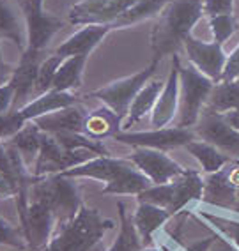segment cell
Listing matches in <instances>:
<instances>
[{
  "mask_svg": "<svg viewBox=\"0 0 239 251\" xmlns=\"http://www.w3.org/2000/svg\"><path fill=\"white\" fill-rule=\"evenodd\" d=\"M204 18V0H168L151 32L153 58L179 55L188 36Z\"/></svg>",
  "mask_w": 239,
  "mask_h": 251,
  "instance_id": "6da1fadb",
  "label": "cell"
},
{
  "mask_svg": "<svg viewBox=\"0 0 239 251\" xmlns=\"http://www.w3.org/2000/svg\"><path fill=\"white\" fill-rule=\"evenodd\" d=\"M60 175L69 179H94L105 182L103 195H135L151 188L153 184L130 159L112 156H96L89 161L73 166Z\"/></svg>",
  "mask_w": 239,
  "mask_h": 251,
  "instance_id": "7a4b0ae2",
  "label": "cell"
},
{
  "mask_svg": "<svg viewBox=\"0 0 239 251\" xmlns=\"http://www.w3.org/2000/svg\"><path fill=\"white\" fill-rule=\"evenodd\" d=\"M112 228L113 221L98 209L81 205L73 220L55 228L53 237L43 251H92Z\"/></svg>",
  "mask_w": 239,
  "mask_h": 251,
  "instance_id": "3957f363",
  "label": "cell"
},
{
  "mask_svg": "<svg viewBox=\"0 0 239 251\" xmlns=\"http://www.w3.org/2000/svg\"><path fill=\"white\" fill-rule=\"evenodd\" d=\"M204 191V177L197 170H185L176 179L167 184H153L151 188L136 197L138 202H147L153 205L163 207L176 216L186 211V207L199 203L202 200Z\"/></svg>",
  "mask_w": 239,
  "mask_h": 251,
  "instance_id": "277c9868",
  "label": "cell"
},
{
  "mask_svg": "<svg viewBox=\"0 0 239 251\" xmlns=\"http://www.w3.org/2000/svg\"><path fill=\"white\" fill-rule=\"evenodd\" d=\"M214 81L204 76L191 66H179V112L176 117L177 127H193L206 110Z\"/></svg>",
  "mask_w": 239,
  "mask_h": 251,
  "instance_id": "5b68a950",
  "label": "cell"
},
{
  "mask_svg": "<svg viewBox=\"0 0 239 251\" xmlns=\"http://www.w3.org/2000/svg\"><path fill=\"white\" fill-rule=\"evenodd\" d=\"M32 188L39 191L50 203L52 211L57 218V226L68 223L78 214L81 209V195L78 184L75 179L64 177V175H46V177H36L32 182Z\"/></svg>",
  "mask_w": 239,
  "mask_h": 251,
  "instance_id": "8992f818",
  "label": "cell"
},
{
  "mask_svg": "<svg viewBox=\"0 0 239 251\" xmlns=\"http://www.w3.org/2000/svg\"><path fill=\"white\" fill-rule=\"evenodd\" d=\"M159 62H161V60L153 58L151 64L145 69L135 73V75H131V76H124V78H119V80L110 81L108 85L101 87V89L94 90V92H90V98L100 99L105 106H108L112 112H115L121 117V121H124V117H126L128 110H130L131 103H133V99L136 98V94L144 89V85L151 78L156 76Z\"/></svg>",
  "mask_w": 239,
  "mask_h": 251,
  "instance_id": "52a82bcc",
  "label": "cell"
},
{
  "mask_svg": "<svg viewBox=\"0 0 239 251\" xmlns=\"http://www.w3.org/2000/svg\"><path fill=\"white\" fill-rule=\"evenodd\" d=\"M20 228L27 241L28 251H43L53 237L57 218L46 198L30 186L27 212L20 220Z\"/></svg>",
  "mask_w": 239,
  "mask_h": 251,
  "instance_id": "ba28073f",
  "label": "cell"
},
{
  "mask_svg": "<svg viewBox=\"0 0 239 251\" xmlns=\"http://www.w3.org/2000/svg\"><path fill=\"white\" fill-rule=\"evenodd\" d=\"M98 154L90 151H68L57 142L53 135L43 131V140H41V151L39 156L34 165V177H46V175H57L62 172L69 170L73 166H78L81 163L89 161Z\"/></svg>",
  "mask_w": 239,
  "mask_h": 251,
  "instance_id": "9c48e42d",
  "label": "cell"
},
{
  "mask_svg": "<svg viewBox=\"0 0 239 251\" xmlns=\"http://www.w3.org/2000/svg\"><path fill=\"white\" fill-rule=\"evenodd\" d=\"M195 131L191 127H177L167 126L159 129L149 131H119L113 135V140L119 144H126L131 147H147L158 151H170V149L186 147L195 140Z\"/></svg>",
  "mask_w": 239,
  "mask_h": 251,
  "instance_id": "30bf717a",
  "label": "cell"
},
{
  "mask_svg": "<svg viewBox=\"0 0 239 251\" xmlns=\"http://www.w3.org/2000/svg\"><path fill=\"white\" fill-rule=\"evenodd\" d=\"M138 0H78L68 11L73 25H110L121 18ZM113 30V28H112Z\"/></svg>",
  "mask_w": 239,
  "mask_h": 251,
  "instance_id": "8fae6325",
  "label": "cell"
},
{
  "mask_svg": "<svg viewBox=\"0 0 239 251\" xmlns=\"http://www.w3.org/2000/svg\"><path fill=\"white\" fill-rule=\"evenodd\" d=\"M183 48H185L188 64H191L197 71H200L204 76H208L214 83H218L221 80V75H223L227 62L223 46L214 43V41L212 43L200 41L191 34V36L186 37Z\"/></svg>",
  "mask_w": 239,
  "mask_h": 251,
  "instance_id": "7c38bea8",
  "label": "cell"
},
{
  "mask_svg": "<svg viewBox=\"0 0 239 251\" xmlns=\"http://www.w3.org/2000/svg\"><path fill=\"white\" fill-rule=\"evenodd\" d=\"M128 159L151 180V184H167L185 172L179 163L158 149L135 147Z\"/></svg>",
  "mask_w": 239,
  "mask_h": 251,
  "instance_id": "4fadbf2b",
  "label": "cell"
},
{
  "mask_svg": "<svg viewBox=\"0 0 239 251\" xmlns=\"http://www.w3.org/2000/svg\"><path fill=\"white\" fill-rule=\"evenodd\" d=\"M193 131L200 140L214 145L229 157H239V131L234 129L223 115L204 112Z\"/></svg>",
  "mask_w": 239,
  "mask_h": 251,
  "instance_id": "5bb4252c",
  "label": "cell"
},
{
  "mask_svg": "<svg viewBox=\"0 0 239 251\" xmlns=\"http://www.w3.org/2000/svg\"><path fill=\"white\" fill-rule=\"evenodd\" d=\"M23 18H25V28H27V48L32 51H43L59 30H62L64 20L57 18L53 14L46 13L45 9H34L30 5L20 2Z\"/></svg>",
  "mask_w": 239,
  "mask_h": 251,
  "instance_id": "9a60e30c",
  "label": "cell"
},
{
  "mask_svg": "<svg viewBox=\"0 0 239 251\" xmlns=\"http://www.w3.org/2000/svg\"><path fill=\"white\" fill-rule=\"evenodd\" d=\"M179 55H172L168 76L165 78V85H163L156 106L149 117L151 129L167 127L176 121L177 112H179Z\"/></svg>",
  "mask_w": 239,
  "mask_h": 251,
  "instance_id": "2e32d148",
  "label": "cell"
},
{
  "mask_svg": "<svg viewBox=\"0 0 239 251\" xmlns=\"http://www.w3.org/2000/svg\"><path fill=\"white\" fill-rule=\"evenodd\" d=\"M45 57L46 55L43 51H32V50L22 51L20 62L14 66L13 76L9 80L14 89L13 110H20L30 101V96L34 94V87H36L39 66L45 60Z\"/></svg>",
  "mask_w": 239,
  "mask_h": 251,
  "instance_id": "e0dca14e",
  "label": "cell"
},
{
  "mask_svg": "<svg viewBox=\"0 0 239 251\" xmlns=\"http://www.w3.org/2000/svg\"><path fill=\"white\" fill-rule=\"evenodd\" d=\"M108 32H112L110 25H83L73 36H69L68 39L64 41L53 53L62 58H68V57L89 58V55L100 46L101 41L108 36Z\"/></svg>",
  "mask_w": 239,
  "mask_h": 251,
  "instance_id": "ac0fdd59",
  "label": "cell"
},
{
  "mask_svg": "<svg viewBox=\"0 0 239 251\" xmlns=\"http://www.w3.org/2000/svg\"><path fill=\"white\" fill-rule=\"evenodd\" d=\"M170 212L163 207L153 205L147 202H138L135 212H133V225H135L138 237L144 246H153L156 232L170 221Z\"/></svg>",
  "mask_w": 239,
  "mask_h": 251,
  "instance_id": "d6986e66",
  "label": "cell"
},
{
  "mask_svg": "<svg viewBox=\"0 0 239 251\" xmlns=\"http://www.w3.org/2000/svg\"><path fill=\"white\" fill-rule=\"evenodd\" d=\"M85 110L78 104H73L64 110H57L48 115L37 117L34 124L45 133H81L83 131V121H85Z\"/></svg>",
  "mask_w": 239,
  "mask_h": 251,
  "instance_id": "ffe728a7",
  "label": "cell"
},
{
  "mask_svg": "<svg viewBox=\"0 0 239 251\" xmlns=\"http://www.w3.org/2000/svg\"><path fill=\"white\" fill-rule=\"evenodd\" d=\"M73 104H78V98L75 92H62V90H48L45 94L37 96V98L30 99L23 108H20L22 115L25 117V121L32 122L36 121L37 117L48 115L57 110H64Z\"/></svg>",
  "mask_w": 239,
  "mask_h": 251,
  "instance_id": "44dd1931",
  "label": "cell"
},
{
  "mask_svg": "<svg viewBox=\"0 0 239 251\" xmlns=\"http://www.w3.org/2000/svg\"><path fill=\"white\" fill-rule=\"evenodd\" d=\"M163 85H165V80L154 78V76L145 83L144 89L140 90L138 94H136V98L133 99V103H131L130 110H128L126 117H124V121H122V129L130 131L131 126L142 122L147 115L151 117Z\"/></svg>",
  "mask_w": 239,
  "mask_h": 251,
  "instance_id": "7402d4cb",
  "label": "cell"
},
{
  "mask_svg": "<svg viewBox=\"0 0 239 251\" xmlns=\"http://www.w3.org/2000/svg\"><path fill=\"white\" fill-rule=\"evenodd\" d=\"M122 121L115 112H112L108 106L96 108L92 112H87L85 121H83V135L90 136L94 140L113 138L121 129Z\"/></svg>",
  "mask_w": 239,
  "mask_h": 251,
  "instance_id": "603a6c76",
  "label": "cell"
},
{
  "mask_svg": "<svg viewBox=\"0 0 239 251\" xmlns=\"http://www.w3.org/2000/svg\"><path fill=\"white\" fill-rule=\"evenodd\" d=\"M0 39L13 41L20 51L27 48V28L25 18L11 5L9 0H0Z\"/></svg>",
  "mask_w": 239,
  "mask_h": 251,
  "instance_id": "cb8c5ba5",
  "label": "cell"
},
{
  "mask_svg": "<svg viewBox=\"0 0 239 251\" xmlns=\"http://www.w3.org/2000/svg\"><path fill=\"white\" fill-rule=\"evenodd\" d=\"M191 214L200 221L202 226H206L211 232L218 233L223 239L234 244L239 250V220L238 218H232L227 212H209V211H202V209H195L191 211Z\"/></svg>",
  "mask_w": 239,
  "mask_h": 251,
  "instance_id": "d4e9b609",
  "label": "cell"
},
{
  "mask_svg": "<svg viewBox=\"0 0 239 251\" xmlns=\"http://www.w3.org/2000/svg\"><path fill=\"white\" fill-rule=\"evenodd\" d=\"M41 140H43V131H41L34 122H28L20 133H16V135L11 140H7V142L20 152L23 163H25L30 170H34V165H36V159L41 151Z\"/></svg>",
  "mask_w": 239,
  "mask_h": 251,
  "instance_id": "484cf974",
  "label": "cell"
},
{
  "mask_svg": "<svg viewBox=\"0 0 239 251\" xmlns=\"http://www.w3.org/2000/svg\"><path fill=\"white\" fill-rule=\"evenodd\" d=\"M239 108V80L234 81H218L214 83L209 101L204 112H211L223 115L227 112Z\"/></svg>",
  "mask_w": 239,
  "mask_h": 251,
  "instance_id": "4316f807",
  "label": "cell"
},
{
  "mask_svg": "<svg viewBox=\"0 0 239 251\" xmlns=\"http://www.w3.org/2000/svg\"><path fill=\"white\" fill-rule=\"evenodd\" d=\"M185 149L199 161L200 168L206 175L214 174V172L221 170L223 166L230 163V157L227 154H223L220 149L204 142V140H193Z\"/></svg>",
  "mask_w": 239,
  "mask_h": 251,
  "instance_id": "83f0119b",
  "label": "cell"
},
{
  "mask_svg": "<svg viewBox=\"0 0 239 251\" xmlns=\"http://www.w3.org/2000/svg\"><path fill=\"white\" fill-rule=\"evenodd\" d=\"M87 57H68L60 64L59 71L55 75L53 90L73 92L81 87V78L85 71Z\"/></svg>",
  "mask_w": 239,
  "mask_h": 251,
  "instance_id": "f1b7e54d",
  "label": "cell"
},
{
  "mask_svg": "<svg viewBox=\"0 0 239 251\" xmlns=\"http://www.w3.org/2000/svg\"><path fill=\"white\" fill-rule=\"evenodd\" d=\"M117 211H119V233L115 241L112 242V246L106 251H140L144 248L142 241L138 237V232H136L135 225H133V216L128 214L126 205L122 202L117 203Z\"/></svg>",
  "mask_w": 239,
  "mask_h": 251,
  "instance_id": "f546056e",
  "label": "cell"
},
{
  "mask_svg": "<svg viewBox=\"0 0 239 251\" xmlns=\"http://www.w3.org/2000/svg\"><path fill=\"white\" fill-rule=\"evenodd\" d=\"M168 4V0H138L136 4H133L126 13L122 14L117 22L113 23L112 28H128L133 25L145 22L151 18H158L163 7Z\"/></svg>",
  "mask_w": 239,
  "mask_h": 251,
  "instance_id": "4dcf8cb0",
  "label": "cell"
},
{
  "mask_svg": "<svg viewBox=\"0 0 239 251\" xmlns=\"http://www.w3.org/2000/svg\"><path fill=\"white\" fill-rule=\"evenodd\" d=\"M62 60H64L62 57H59V55H55V53L46 55L45 60H43L39 66L36 87H34V98H37V96L45 94V92L53 89L55 75H57V71H59Z\"/></svg>",
  "mask_w": 239,
  "mask_h": 251,
  "instance_id": "1f68e13d",
  "label": "cell"
},
{
  "mask_svg": "<svg viewBox=\"0 0 239 251\" xmlns=\"http://www.w3.org/2000/svg\"><path fill=\"white\" fill-rule=\"evenodd\" d=\"M209 20V30H211L212 41L218 45H225V41L234 36L238 23L232 14H221V16H212Z\"/></svg>",
  "mask_w": 239,
  "mask_h": 251,
  "instance_id": "d6a6232c",
  "label": "cell"
},
{
  "mask_svg": "<svg viewBox=\"0 0 239 251\" xmlns=\"http://www.w3.org/2000/svg\"><path fill=\"white\" fill-rule=\"evenodd\" d=\"M0 246H9L18 251H27V241L23 237L22 228H16L0 216Z\"/></svg>",
  "mask_w": 239,
  "mask_h": 251,
  "instance_id": "836d02e7",
  "label": "cell"
},
{
  "mask_svg": "<svg viewBox=\"0 0 239 251\" xmlns=\"http://www.w3.org/2000/svg\"><path fill=\"white\" fill-rule=\"evenodd\" d=\"M27 124H28V121H25V117L22 115L20 110H11L9 113L0 115V142H2V140H4V142L11 140Z\"/></svg>",
  "mask_w": 239,
  "mask_h": 251,
  "instance_id": "e575fe53",
  "label": "cell"
},
{
  "mask_svg": "<svg viewBox=\"0 0 239 251\" xmlns=\"http://www.w3.org/2000/svg\"><path fill=\"white\" fill-rule=\"evenodd\" d=\"M234 13V0H204V16H221Z\"/></svg>",
  "mask_w": 239,
  "mask_h": 251,
  "instance_id": "d590c367",
  "label": "cell"
},
{
  "mask_svg": "<svg viewBox=\"0 0 239 251\" xmlns=\"http://www.w3.org/2000/svg\"><path fill=\"white\" fill-rule=\"evenodd\" d=\"M239 80V45L236 46L230 55H227V62L220 81H234Z\"/></svg>",
  "mask_w": 239,
  "mask_h": 251,
  "instance_id": "8d00e7d4",
  "label": "cell"
},
{
  "mask_svg": "<svg viewBox=\"0 0 239 251\" xmlns=\"http://www.w3.org/2000/svg\"><path fill=\"white\" fill-rule=\"evenodd\" d=\"M14 108V89L11 81L0 85V115L9 113Z\"/></svg>",
  "mask_w": 239,
  "mask_h": 251,
  "instance_id": "74e56055",
  "label": "cell"
},
{
  "mask_svg": "<svg viewBox=\"0 0 239 251\" xmlns=\"http://www.w3.org/2000/svg\"><path fill=\"white\" fill-rule=\"evenodd\" d=\"M211 232V230H209ZM214 232H211V235H208V237H204V239H197V241L193 242H186V244H183V246H177L181 248L183 251H211L212 244H214Z\"/></svg>",
  "mask_w": 239,
  "mask_h": 251,
  "instance_id": "f35d334b",
  "label": "cell"
},
{
  "mask_svg": "<svg viewBox=\"0 0 239 251\" xmlns=\"http://www.w3.org/2000/svg\"><path fill=\"white\" fill-rule=\"evenodd\" d=\"M18 195V186L11 177L0 174V200H7V198H16Z\"/></svg>",
  "mask_w": 239,
  "mask_h": 251,
  "instance_id": "ab89813d",
  "label": "cell"
},
{
  "mask_svg": "<svg viewBox=\"0 0 239 251\" xmlns=\"http://www.w3.org/2000/svg\"><path fill=\"white\" fill-rule=\"evenodd\" d=\"M216 237H214V244H212L211 251H239L238 248L234 246V244H230L227 239H223L221 235H218V233H214Z\"/></svg>",
  "mask_w": 239,
  "mask_h": 251,
  "instance_id": "60d3db41",
  "label": "cell"
},
{
  "mask_svg": "<svg viewBox=\"0 0 239 251\" xmlns=\"http://www.w3.org/2000/svg\"><path fill=\"white\" fill-rule=\"evenodd\" d=\"M223 119H225V121L229 122L234 129L239 131V108H238V110H232V112L223 113Z\"/></svg>",
  "mask_w": 239,
  "mask_h": 251,
  "instance_id": "b9f144b4",
  "label": "cell"
},
{
  "mask_svg": "<svg viewBox=\"0 0 239 251\" xmlns=\"http://www.w3.org/2000/svg\"><path fill=\"white\" fill-rule=\"evenodd\" d=\"M158 246H159V250H161V251H183L179 246H177L176 242H172L170 239H168V242L167 241L158 242Z\"/></svg>",
  "mask_w": 239,
  "mask_h": 251,
  "instance_id": "7bdbcfd3",
  "label": "cell"
},
{
  "mask_svg": "<svg viewBox=\"0 0 239 251\" xmlns=\"http://www.w3.org/2000/svg\"><path fill=\"white\" fill-rule=\"evenodd\" d=\"M20 2L30 5L34 9H45V0H20Z\"/></svg>",
  "mask_w": 239,
  "mask_h": 251,
  "instance_id": "ee69618b",
  "label": "cell"
},
{
  "mask_svg": "<svg viewBox=\"0 0 239 251\" xmlns=\"http://www.w3.org/2000/svg\"><path fill=\"white\" fill-rule=\"evenodd\" d=\"M0 62H4V58H2V50H0Z\"/></svg>",
  "mask_w": 239,
  "mask_h": 251,
  "instance_id": "f6af8a7d",
  "label": "cell"
}]
</instances>
